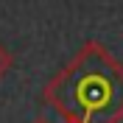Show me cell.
<instances>
[{
	"mask_svg": "<svg viewBox=\"0 0 123 123\" xmlns=\"http://www.w3.org/2000/svg\"><path fill=\"white\" fill-rule=\"evenodd\" d=\"M56 78L87 90V95L81 92L50 104L62 112L64 123H90V109L98 112V123H117L123 117V67L98 42H87Z\"/></svg>",
	"mask_w": 123,
	"mask_h": 123,
	"instance_id": "cell-1",
	"label": "cell"
},
{
	"mask_svg": "<svg viewBox=\"0 0 123 123\" xmlns=\"http://www.w3.org/2000/svg\"><path fill=\"white\" fill-rule=\"evenodd\" d=\"M8 70H11V53H8V50H6V48H3V45H0V78H3V76H6V73H8Z\"/></svg>",
	"mask_w": 123,
	"mask_h": 123,
	"instance_id": "cell-2",
	"label": "cell"
},
{
	"mask_svg": "<svg viewBox=\"0 0 123 123\" xmlns=\"http://www.w3.org/2000/svg\"><path fill=\"white\" fill-rule=\"evenodd\" d=\"M31 123H50L48 117H37V120H31Z\"/></svg>",
	"mask_w": 123,
	"mask_h": 123,
	"instance_id": "cell-3",
	"label": "cell"
}]
</instances>
